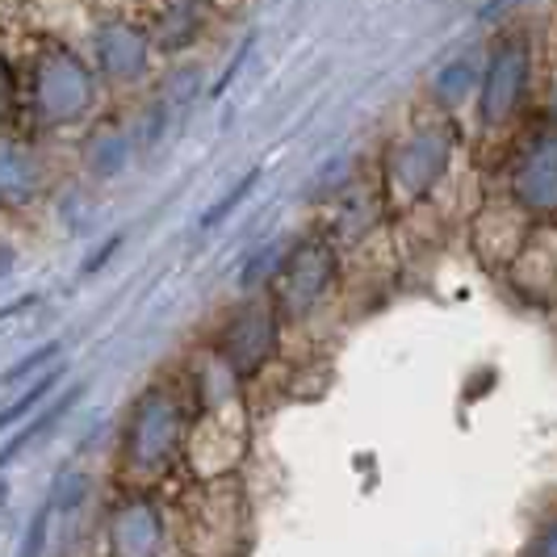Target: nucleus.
<instances>
[{
	"label": "nucleus",
	"instance_id": "17",
	"mask_svg": "<svg viewBox=\"0 0 557 557\" xmlns=\"http://www.w3.org/2000/svg\"><path fill=\"white\" fill-rule=\"evenodd\" d=\"M549 122L557 126V76H554V88H549Z\"/></svg>",
	"mask_w": 557,
	"mask_h": 557
},
{
	"label": "nucleus",
	"instance_id": "7",
	"mask_svg": "<svg viewBox=\"0 0 557 557\" xmlns=\"http://www.w3.org/2000/svg\"><path fill=\"white\" fill-rule=\"evenodd\" d=\"M223 348H226L231 369H235L239 377H251L260 364L273 357V348H277V323H273V314L264 307L239 314V319L231 323V332H226Z\"/></svg>",
	"mask_w": 557,
	"mask_h": 557
},
{
	"label": "nucleus",
	"instance_id": "3",
	"mask_svg": "<svg viewBox=\"0 0 557 557\" xmlns=\"http://www.w3.org/2000/svg\"><path fill=\"white\" fill-rule=\"evenodd\" d=\"M453 147H457V131L453 126H423L416 135L394 147V160H391V181L394 189L403 197H428L441 181H445L448 164H453Z\"/></svg>",
	"mask_w": 557,
	"mask_h": 557
},
{
	"label": "nucleus",
	"instance_id": "9",
	"mask_svg": "<svg viewBox=\"0 0 557 557\" xmlns=\"http://www.w3.org/2000/svg\"><path fill=\"white\" fill-rule=\"evenodd\" d=\"M511 277H516V289H520L529 302L557 298V244L532 239L529 248H524V256L511 264Z\"/></svg>",
	"mask_w": 557,
	"mask_h": 557
},
{
	"label": "nucleus",
	"instance_id": "10",
	"mask_svg": "<svg viewBox=\"0 0 557 557\" xmlns=\"http://www.w3.org/2000/svg\"><path fill=\"white\" fill-rule=\"evenodd\" d=\"M59 377H63V369H51V373H42V377H38V382H34L17 403H9V407L0 411V432H4V428H13V423H22V419L42 403V398H51V391L59 386Z\"/></svg>",
	"mask_w": 557,
	"mask_h": 557
},
{
	"label": "nucleus",
	"instance_id": "18",
	"mask_svg": "<svg viewBox=\"0 0 557 557\" xmlns=\"http://www.w3.org/2000/svg\"><path fill=\"white\" fill-rule=\"evenodd\" d=\"M499 4H503V0H499ZM499 4H495V9H499Z\"/></svg>",
	"mask_w": 557,
	"mask_h": 557
},
{
	"label": "nucleus",
	"instance_id": "4",
	"mask_svg": "<svg viewBox=\"0 0 557 557\" xmlns=\"http://www.w3.org/2000/svg\"><path fill=\"white\" fill-rule=\"evenodd\" d=\"M532 239V219L511 201V197H499V201H486L482 210H478V223H474V244H478V256L486 260V264H499V269H511L524 248H529Z\"/></svg>",
	"mask_w": 557,
	"mask_h": 557
},
{
	"label": "nucleus",
	"instance_id": "8",
	"mask_svg": "<svg viewBox=\"0 0 557 557\" xmlns=\"http://www.w3.org/2000/svg\"><path fill=\"white\" fill-rule=\"evenodd\" d=\"M172 445H176V423L172 416H156V398H151L131 432V461L139 470H164L172 461Z\"/></svg>",
	"mask_w": 557,
	"mask_h": 557
},
{
	"label": "nucleus",
	"instance_id": "13",
	"mask_svg": "<svg viewBox=\"0 0 557 557\" xmlns=\"http://www.w3.org/2000/svg\"><path fill=\"white\" fill-rule=\"evenodd\" d=\"M55 357H59V344H42V348H38V352H29V357H26L22 364L4 369V377H0V382H4V386H13V382H22L26 373H34V369H42V364H51Z\"/></svg>",
	"mask_w": 557,
	"mask_h": 557
},
{
	"label": "nucleus",
	"instance_id": "11",
	"mask_svg": "<svg viewBox=\"0 0 557 557\" xmlns=\"http://www.w3.org/2000/svg\"><path fill=\"white\" fill-rule=\"evenodd\" d=\"M478 81H482V72L470 67V59H457V63H448L445 72H441V92H445V101H461L466 92H478Z\"/></svg>",
	"mask_w": 557,
	"mask_h": 557
},
{
	"label": "nucleus",
	"instance_id": "6",
	"mask_svg": "<svg viewBox=\"0 0 557 557\" xmlns=\"http://www.w3.org/2000/svg\"><path fill=\"white\" fill-rule=\"evenodd\" d=\"M164 520L147 499H131L117 507L110 520V554L113 557H160Z\"/></svg>",
	"mask_w": 557,
	"mask_h": 557
},
{
	"label": "nucleus",
	"instance_id": "1",
	"mask_svg": "<svg viewBox=\"0 0 557 557\" xmlns=\"http://www.w3.org/2000/svg\"><path fill=\"white\" fill-rule=\"evenodd\" d=\"M532 84V47L524 34H503L491 47L482 81H478V122L486 131H503L511 126L524 101H529Z\"/></svg>",
	"mask_w": 557,
	"mask_h": 557
},
{
	"label": "nucleus",
	"instance_id": "5",
	"mask_svg": "<svg viewBox=\"0 0 557 557\" xmlns=\"http://www.w3.org/2000/svg\"><path fill=\"white\" fill-rule=\"evenodd\" d=\"M335 277V256L327 244H302L289 256L285 273H281V307L289 314H307L319 307V298L327 294Z\"/></svg>",
	"mask_w": 557,
	"mask_h": 557
},
{
	"label": "nucleus",
	"instance_id": "12",
	"mask_svg": "<svg viewBox=\"0 0 557 557\" xmlns=\"http://www.w3.org/2000/svg\"><path fill=\"white\" fill-rule=\"evenodd\" d=\"M256 181H260V172H248V176H244L239 185H231L223 201H219V206H214V210H210V214L201 219V226H219V223H223L226 214H231V210H235V206H239V201H244V197H248L251 189H256Z\"/></svg>",
	"mask_w": 557,
	"mask_h": 557
},
{
	"label": "nucleus",
	"instance_id": "2",
	"mask_svg": "<svg viewBox=\"0 0 557 557\" xmlns=\"http://www.w3.org/2000/svg\"><path fill=\"white\" fill-rule=\"evenodd\" d=\"M507 197L532 223H557V126H532L507 168Z\"/></svg>",
	"mask_w": 557,
	"mask_h": 557
},
{
	"label": "nucleus",
	"instance_id": "16",
	"mask_svg": "<svg viewBox=\"0 0 557 557\" xmlns=\"http://www.w3.org/2000/svg\"><path fill=\"white\" fill-rule=\"evenodd\" d=\"M117 244H122V235H113L110 244H106V248H101V251H97V256H92V260H88V264H84V273H97V269H101V264L110 260L113 251H117Z\"/></svg>",
	"mask_w": 557,
	"mask_h": 557
},
{
	"label": "nucleus",
	"instance_id": "15",
	"mask_svg": "<svg viewBox=\"0 0 557 557\" xmlns=\"http://www.w3.org/2000/svg\"><path fill=\"white\" fill-rule=\"evenodd\" d=\"M248 51H251V38H248V42H244V51H239V55H235V59H231V63H226L223 81L214 84V97H223V92H226V84L235 81V72H239V63H244V59H248Z\"/></svg>",
	"mask_w": 557,
	"mask_h": 557
},
{
	"label": "nucleus",
	"instance_id": "14",
	"mask_svg": "<svg viewBox=\"0 0 557 557\" xmlns=\"http://www.w3.org/2000/svg\"><path fill=\"white\" fill-rule=\"evenodd\" d=\"M524 557H557V516L532 532V541L524 545Z\"/></svg>",
	"mask_w": 557,
	"mask_h": 557
}]
</instances>
